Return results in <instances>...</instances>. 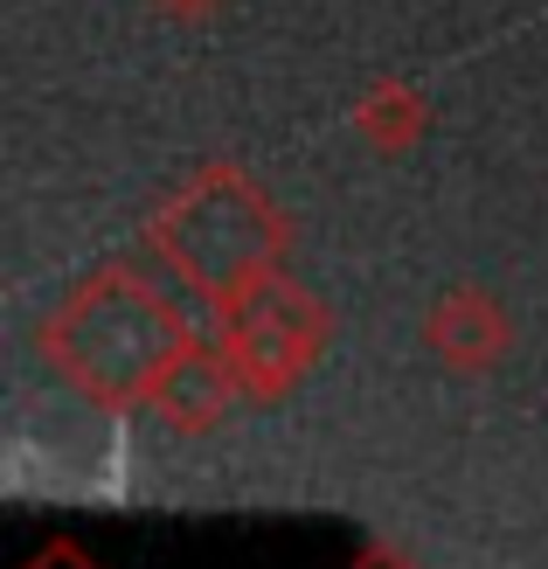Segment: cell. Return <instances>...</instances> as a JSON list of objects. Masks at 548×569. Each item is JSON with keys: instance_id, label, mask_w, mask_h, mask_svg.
Here are the masks:
<instances>
[{"instance_id": "5", "label": "cell", "mask_w": 548, "mask_h": 569, "mask_svg": "<svg viewBox=\"0 0 548 569\" xmlns=\"http://www.w3.org/2000/svg\"><path fill=\"white\" fill-rule=\"evenodd\" d=\"M28 569H91V556H83V549H70V542H56V549H42V556L28 562Z\"/></svg>"}, {"instance_id": "2", "label": "cell", "mask_w": 548, "mask_h": 569, "mask_svg": "<svg viewBox=\"0 0 548 569\" xmlns=\"http://www.w3.org/2000/svg\"><path fill=\"white\" fill-rule=\"evenodd\" d=\"M153 250L195 284V292H209L216 306H229L237 292H250V284H265L278 271L285 222L271 216V202L243 174L209 167V174L188 181L175 202L160 209Z\"/></svg>"}, {"instance_id": "3", "label": "cell", "mask_w": 548, "mask_h": 569, "mask_svg": "<svg viewBox=\"0 0 548 569\" xmlns=\"http://www.w3.org/2000/svg\"><path fill=\"white\" fill-rule=\"evenodd\" d=\"M320 333H327L320 306H312L299 284H285L278 271L222 306V348L243 368L250 396H271V389L292 382L299 368L320 355Z\"/></svg>"}, {"instance_id": "4", "label": "cell", "mask_w": 548, "mask_h": 569, "mask_svg": "<svg viewBox=\"0 0 548 569\" xmlns=\"http://www.w3.org/2000/svg\"><path fill=\"white\" fill-rule=\"evenodd\" d=\"M243 396V368L229 361V348L222 355H209V348H188L175 355V368L153 382V396L147 403L167 417V423H181V431H209V423H222V410Z\"/></svg>"}, {"instance_id": "1", "label": "cell", "mask_w": 548, "mask_h": 569, "mask_svg": "<svg viewBox=\"0 0 548 569\" xmlns=\"http://www.w3.org/2000/svg\"><path fill=\"white\" fill-rule=\"evenodd\" d=\"M42 348L56 361V376L83 389L91 403H147L153 382L188 348V327L147 271L111 264L56 306Z\"/></svg>"}]
</instances>
